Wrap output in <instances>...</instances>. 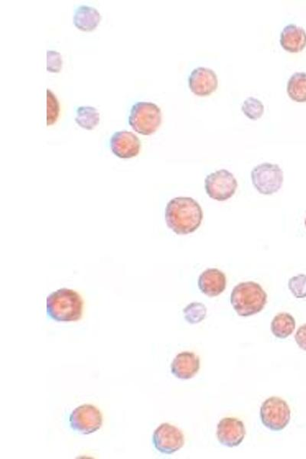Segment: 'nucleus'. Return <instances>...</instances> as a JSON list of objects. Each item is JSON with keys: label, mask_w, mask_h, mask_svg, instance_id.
<instances>
[{"label": "nucleus", "mask_w": 306, "mask_h": 459, "mask_svg": "<svg viewBox=\"0 0 306 459\" xmlns=\"http://www.w3.org/2000/svg\"><path fill=\"white\" fill-rule=\"evenodd\" d=\"M203 218L202 207L191 198H174L165 207L166 224L178 235H186L196 231Z\"/></svg>", "instance_id": "obj_1"}, {"label": "nucleus", "mask_w": 306, "mask_h": 459, "mask_svg": "<svg viewBox=\"0 0 306 459\" xmlns=\"http://www.w3.org/2000/svg\"><path fill=\"white\" fill-rule=\"evenodd\" d=\"M84 301L76 291L60 289L47 298V315L58 323L77 322L82 318Z\"/></svg>", "instance_id": "obj_2"}, {"label": "nucleus", "mask_w": 306, "mask_h": 459, "mask_svg": "<svg viewBox=\"0 0 306 459\" xmlns=\"http://www.w3.org/2000/svg\"><path fill=\"white\" fill-rule=\"evenodd\" d=\"M267 302V294L255 282L239 283L234 288L231 303L236 313L241 317L255 316L263 310Z\"/></svg>", "instance_id": "obj_3"}, {"label": "nucleus", "mask_w": 306, "mask_h": 459, "mask_svg": "<svg viewBox=\"0 0 306 459\" xmlns=\"http://www.w3.org/2000/svg\"><path fill=\"white\" fill-rule=\"evenodd\" d=\"M162 124L161 109L151 102H138L131 108L129 124L135 132L151 136Z\"/></svg>", "instance_id": "obj_4"}, {"label": "nucleus", "mask_w": 306, "mask_h": 459, "mask_svg": "<svg viewBox=\"0 0 306 459\" xmlns=\"http://www.w3.org/2000/svg\"><path fill=\"white\" fill-rule=\"evenodd\" d=\"M253 186L261 195H271L279 192L283 183V172L276 164H258L251 172Z\"/></svg>", "instance_id": "obj_5"}, {"label": "nucleus", "mask_w": 306, "mask_h": 459, "mask_svg": "<svg viewBox=\"0 0 306 459\" xmlns=\"http://www.w3.org/2000/svg\"><path fill=\"white\" fill-rule=\"evenodd\" d=\"M260 419L269 429L275 432L281 431L291 422L290 406L281 398L270 397L261 406Z\"/></svg>", "instance_id": "obj_6"}, {"label": "nucleus", "mask_w": 306, "mask_h": 459, "mask_svg": "<svg viewBox=\"0 0 306 459\" xmlns=\"http://www.w3.org/2000/svg\"><path fill=\"white\" fill-rule=\"evenodd\" d=\"M238 184L231 172L221 169L208 175L205 180L207 195L218 202L229 200L235 194Z\"/></svg>", "instance_id": "obj_7"}, {"label": "nucleus", "mask_w": 306, "mask_h": 459, "mask_svg": "<svg viewBox=\"0 0 306 459\" xmlns=\"http://www.w3.org/2000/svg\"><path fill=\"white\" fill-rule=\"evenodd\" d=\"M70 427L83 435L92 434L103 425V415L98 407L91 404L77 406L70 415Z\"/></svg>", "instance_id": "obj_8"}, {"label": "nucleus", "mask_w": 306, "mask_h": 459, "mask_svg": "<svg viewBox=\"0 0 306 459\" xmlns=\"http://www.w3.org/2000/svg\"><path fill=\"white\" fill-rule=\"evenodd\" d=\"M153 444L157 451L172 455L184 446L185 437L179 428L170 423H162L153 433Z\"/></svg>", "instance_id": "obj_9"}, {"label": "nucleus", "mask_w": 306, "mask_h": 459, "mask_svg": "<svg viewBox=\"0 0 306 459\" xmlns=\"http://www.w3.org/2000/svg\"><path fill=\"white\" fill-rule=\"evenodd\" d=\"M110 143L113 153L120 159H132L141 152V141L136 135L127 131L113 134Z\"/></svg>", "instance_id": "obj_10"}, {"label": "nucleus", "mask_w": 306, "mask_h": 459, "mask_svg": "<svg viewBox=\"0 0 306 459\" xmlns=\"http://www.w3.org/2000/svg\"><path fill=\"white\" fill-rule=\"evenodd\" d=\"M189 86L191 92L197 96H209L217 89V76L212 69L197 67L192 71L189 77Z\"/></svg>", "instance_id": "obj_11"}, {"label": "nucleus", "mask_w": 306, "mask_h": 459, "mask_svg": "<svg viewBox=\"0 0 306 459\" xmlns=\"http://www.w3.org/2000/svg\"><path fill=\"white\" fill-rule=\"evenodd\" d=\"M246 436L242 421L236 418H224L217 425V437L224 446L234 448L240 446Z\"/></svg>", "instance_id": "obj_12"}, {"label": "nucleus", "mask_w": 306, "mask_h": 459, "mask_svg": "<svg viewBox=\"0 0 306 459\" xmlns=\"http://www.w3.org/2000/svg\"><path fill=\"white\" fill-rule=\"evenodd\" d=\"M198 285L199 290L205 295L215 297L219 296L226 289V276L216 268H211L200 275Z\"/></svg>", "instance_id": "obj_13"}, {"label": "nucleus", "mask_w": 306, "mask_h": 459, "mask_svg": "<svg viewBox=\"0 0 306 459\" xmlns=\"http://www.w3.org/2000/svg\"><path fill=\"white\" fill-rule=\"evenodd\" d=\"M200 369V358L194 353L184 351L177 355L171 365L172 374L181 380L194 377Z\"/></svg>", "instance_id": "obj_14"}, {"label": "nucleus", "mask_w": 306, "mask_h": 459, "mask_svg": "<svg viewBox=\"0 0 306 459\" xmlns=\"http://www.w3.org/2000/svg\"><path fill=\"white\" fill-rule=\"evenodd\" d=\"M281 45L288 53H300L306 46L305 31L294 24L286 25L281 34Z\"/></svg>", "instance_id": "obj_15"}, {"label": "nucleus", "mask_w": 306, "mask_h": 459, "mask_svg": "<svg viewBox=\"0 0 306 459\" xmlns=\"http://www.w3.org/2000/svg\"><path fill=\"white\" fill-rule=\"evenodd\" d=\"M101 15L95 8L89 6L77 7L75 11L73 23L82 32H92L98 27Z\"/></svg>", "instance_id": "obj_16"}, {"label": "nucleus", "mask_w": 306, "mask_h": 459, "mask_svg": "<svg viewBox=\"0 0 306 459\" xmlns=\"http://www.w3.org/2000/svg\"><path fill=\"white\" fill-rule=\"evenodd\" d=\"M295 328V318L292 315L286 313L276 316L271 323V331L278 339H286L293 333Z\"/></svg>", "instance_id": "obj_17"}, {"label": "nucleus", "mask_w": 306, "mask_h": 459, "mask_svg": "<svg viewBox=\"0 0 306 459\" xmlns=\"http://www.w3.org/2000/svg\"><path fill=\"white\" fill-rule=\"evenodd\" d=\"M287 93L295 102H306V73L297 72L291 76L287 84Z\"/></svg>", "instance_id": "obj_18"}, {"label": "nucleus", "mask_w": 306, "mask_h": 459, "mask_svg": "<svg viewBox=\"0 0 306 459\" xmlns=\"http://www.w3.org/2000/svg\"><path fill=\"white\" fill-rule=\"evenodd\" d=\"M75 122L87 131H92L100 123L99 112L95 108L90 106L77 108Z\"/></svg>", "instance_id": "obj_19"}, {"label": "nucleus", "mask_w": 306, "mask_h": 459, "mask_svg": "<svg viewBox=\"0 0 306 459\" xmlns=\"http://www.w3.org/2000/svg\"><path fill=\"white\" fill-rule=\"evenodd\" d=\"M207 307L202 302H191L183 309L184 316L191 325L202 323L207 316Z\"/></svg>", "instance_id": "obj_20"}, {"label": "nucleus", "mask_w": 306, "mask_h": 459, "mask_svg": "<svg viewBox=\"0 0 306 459\" xmlns=\"http://www.w3.org/2000/svg\"><path fill=\"white\" fill-rule=\"evenodd\" d=\"M241 110L245 116L252 120H257L263 116L264 105L260 100L250 97L243 101Z\"/></svg>", "instance_id": "obj_21"}, {"label": "nucleus", "mask_w": 306, "mask_h": 459, "mask_svg": "<svg viewBox=\"0 0 306 459\" xmlns=\"http://www.w3.org/2000/svg\"><path fill=\"white\" fill-rule=\"evenodd\" d=\"M60 114L59 101L55 93L47 90V126H51L57 122Z\"/></svg>", "instance_id": "obj_22"}, {"label": "nucleus", "mask_w": 306, "mask_h": 459, "mask_svg": "<svg viewBox=\"0 0 306 459\" xmlns=\"http://www.w3.org/2000/svg\"><path fill=\"white\" fill-rule=\"evenodd\" d=\"M288 289L297 299L306 298V275L300 274L288 280Z\"/></svg>", "instance_id": "obj_23"}, {"label": "nucleus", "mask_w": 306, "mask_h": 459, "mask_svg": "<svg viewBox=\"0 0 306 459\" xmlns=\"http://www.w3.org/2000/svg\"><path fill=\"white\" fill-rule=\"evenodd\" d=\"M63 67V56L56 51H47V71L51 73H59Z\"/></svg>", "instance_id": "obj_24"}, {"label": "nucleus", "mask_w": 306, "mask_h": 459, "mask_svg": "<svg viewBox=\"0 0 306 459\" xmlns=\"http://www.w3.org/2000/svg\"><path fill=\"white\" fill-rule=\"evenodd\" d=\"M295 340L299 347L306 351V324L300 326L297 330Z\"/></svg>", "instance_id": "obj_25"}, {"label": "nucleus", "mask_w": 306, "mask_h": 459, "mask_svg": "<svg viewBox=\"0 0 306 459\" xmlns=\"http://www.w3.org/2000/svg\"><path fill=\"white\" fill-rule=\"evenodd\" d=\"M305 227H306V219H305Z\"/></svg>", "instance_id": "obj_26"}]
</instances>
